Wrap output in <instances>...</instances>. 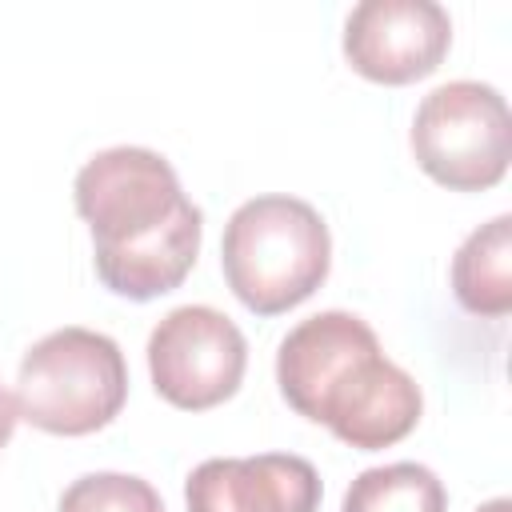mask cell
<instances>
[{"mask_svg": "<svg viewBox=\"0 0 512 512\" xmlns=\"http://www.w3.org/2000/svg\"><path fill=\"white\" fill-rule=\"evenodd\" d=\"M16 400H12V392H4V384H0V448L12 440V432H16Z\"/></svg>", "mask_w": 512, "mask_h": 512, "instance_id": "7c38bea8", "label": "cell"}, {"mask_svg": "<svg viewBox=\"0 0 512 512\" xmlns=\"http://www.w3.org/2000/svg\"><path fill=\"white\" fill-rule=\"evenodd\" d=\"M452 16L436 0H360L344 20V60L376 84H412L440 68Z\"/></svg>", "mask_w": 512, "mask_h": 512, "instance_id": "52a82bcc", "label": "cell"}, {"mask_svg": "<svg viewBox=\"0 0 512 512\" xmlns=\"http://www.w3.org/2000/svg\"><path fill=\"white\" fill-rule=\"evenodd\" d=\"M56 512H168V508L144 476L88 472L64 488Z\"/></svg>", "mask_w": 512, "mask_h": 512, "instance_id": "8fae6325", "label": "cell"}, {"mask_svg": "<svg viewBox=\"0 0 512 512\" xmlns=\"http://www.w3.org/2000/svg\"><path fill=\"white\" fill-rule=\"evenodd\" d=\"M340 512H448V492L432 468L416 460H396L364 468L348 484Z\"/></svg>", "mask_w": 512, "mask_h": 512, "instance_id": "30bf717a", "label": "cell"}, {"mask_svg": "<svg viewBox=\"0 0 512 512\" xmlns=\"http://www.w3.org/2000/svg\"><path fill=\"white\" fill-rule=\"evenodd\" d=\"M276 384L288 408L360 452L404 440L424 412L420 384L384 356L372 324L340 308L300 320L280 340Z\"/></svg>", "mask_w": 512, "mask_h": 512, "instance_id": "7a4b0ae2", "label": "cell"}, {"mask_svg": "<svg viewBox=\"0 0 512 512\" xmlns=\"http://www.w3.org/2000/svg\"><path fill=\"white\" fill-rule=\"evenodd\" d=\"M72 192L108 292L156 300L184 284L200 256L204 216L160 152L140 144L104 148L76 172Z\"/></svg>", "mask_w": 512, "mask_h": 512, "instance_id": "6da1fadb", "label": "cell"}, {"mask_svg": "<svg viewBox=\"0 0 512 512\" xmlns=\"http://www.w3.org/2000/svg\"><path fill=\"white\" fill-rule=\"evenodd\" d=\"M16 416L52 436H88L112 424L128 400V364L112 336L56 328L16 368Z\"/></svg>", "mask_w": 512, "mask_h": 512, "instance_id": "277c9868", "label": "cell"}, {"mask_svg": "<svg viewBox=\"0 0 512 512\" xmlns=\"http://www.w3.org/2000/svg\"><path fill=\"white\" fill-rule=\"evenodd\" d=\"M452 296L464 312L500 320L512 312V216L468 232L452 256Z\"/></svg>", "mask_w": 512, "mask_h": 512, "instance_id": "9c48e42d", "label": "cell"}, {"mask_svg": "<svg viewBox=\"0 0 512 512\" xmlns=\"http://www.w3.org/2000/svg\"><path fill=\"white\" fill-rule=\"evenodd\" d=\"M320 472L292 452L212 456L184 480L188 512H316Z\"/></svg>", "mask_w": 512, "mask_h": 512, "instance_id": "ba28073f", "label": "cell"}, {"mask_svg": "<svg viewBox=\"0 0 512 512\" xmlns=\"http://www.w3.org/2000/svg\"><path fill=\"white\" fill-rule=\"evenodd\" d=\"M220 268L244 308L256 316H280L328 280V224L300 196H252L224 224Z\"/></svg>", "mask_w": 512, "mask_h": 512, "instance_id": "3957f363", "label": "cell"}, {"mask_svg": "<svg viewBox=\"0 0 512 512\" xmlns=\"http://www.w3.org/2000/svg\"><path fill=\"white\" fill-rule=\"evenodd\" d=\"M408 144L436 184L452 192H484L504 180L512 160L508 100L492 84L448 80L420 100Z\"/></svg>", "mask_w": 512, "mask_h": 512, "instance_id": "5b68a950", "label": "cell"}, {"mask_svg": "<svg viewBox=\"0 0 512 512\" xmlns=\"http://www.w3.org/2000/svg\"><path fill=\"white\" fill-rule=\"evenodd\" d=\"M248 368V340L224 312L180 304L148 336L152 388L184 412H204L236 396Z\"/></svg>", "mask_w": 512, "mask_h": 512, "instance_id": "8992f818", "label": "cell"}, {"mask_svg": "<svg viewBox=\"0 0 512 512\" xmlns=\"http://www.w3.org/2000/svg\"><path fill=\"white\" fill-rule=\"evenodd\" d=\"M476 512H512V504H508L504 496H496V500H488V504H480Z\"/></svg>", "mask_w": 512, "mask_h": 512, "instance_id": "4fadbf2b", "label": "cell"}]
</instances>
